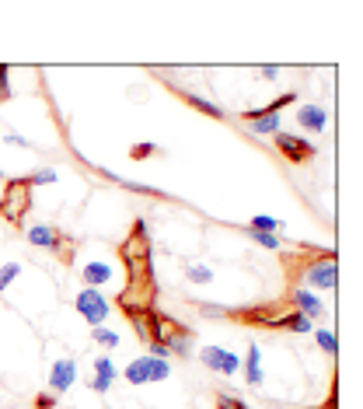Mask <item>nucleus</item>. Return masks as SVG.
Wrapping results in <instances>:
<instances>
[{
  "label": "nucleus",
  "instance_id": "obj_1",
  "mask_svg": "<svg viewBox=\"0 0 363 409\" xmlns=\"http://www.w3.org/2000/svg\"><path fill=\"white\" fill-rule=\"evenodd\" d=\"M119 256L129 270V287L122 291L119 305L122 315H136V311H147L158 301V284H154V270H151V241H147V224L136 220L129 238L119 245Z\"/></svg>",
  "mask_w": 363,
  "mask_h": 409
},
{
  "label": "nucleus",
  "instance_id": "obj_2",
  "mask_svg": "<svg viewBox=\"0 0 363 409\" xmlns=\"http://www.w3.org/2000/svg\"><path fill=\"white\" fill-rule=\"evenodd\" d=\"M28 206H32V186H28V179H7L4 182V200H0V217L11 220V224H18L28 213Z\"/></svg>",
  "mask_w": 363,
  "mask_h": 409
},
{
  "label": "nucleus",
  "instance_id": "obj_3",
  "mask_svg": "<svg viewBox=\"0 0 363 409\" xmlns=\"http://www.w3.org/2000/svg\"><path fill=\"white\" fill-rule=\"evenodd\" d=\"M304 291H332L339 284V270H336V252H325V256H314L304 270Z\"/></svg>",
  "mask_w": 363,
  "mask_h": 409
},
{
  "label": "nucleus",
  "instance_id": "obj_4",
  "mask_svg": "<svg viewBox=\"0 0 363 409\" xmlns=\"http://www.w3.org/2000/svg\"><path fill=\"white\" fill-rule=\"evenodd\" d=\"M172 375V364L165 360V357H136V360H129V367L122 371V378L129 382V385H151V382H165Z\"/></svg>",
  "mask_w": 363,
  "mask_h": 409
},
{
  "label": "nucleus",
  "instance_id": "obj_5",
  "mask_svg": "<svg viewBox=\"0 0 363 409\" xmlns=\"http://www.w3.org/2000/svg\"><path fill=\"white\" fill-rule=\"evenodd\" d=\"M28 241L39 245V248H49L56 252L63 263H74V241L60 231V227H49V224H32L28 227Z\"/></svg>",
  "mask_w": 363,
  "mask_h": 409
},
{
  "label": "nucleus",
  "instance_id": "obj_6",
  "mask_svg": "<svg viewBox=\"0 0 363 409\" xmlns=\"http://www.w3.org/2000/svg\"><path fill=\"white\" fill-rule=\"evenodd\" d=\"M199 360L213 371V375H224V378H234L238 371H241V357L234 353V350H227V346H203L199 350Z\"/></svg>",
  "mask_w": 363,
  "mask_h": 409
},
{
  "label": "nucleus",
  "instance_id": "obj_7",
  "mask_svg": "<svg viewBox=\"0 0 363 409\" xmlns=\"http://www.w3.org/2000/svg\"><path fill=\"white\" fill-rule=\"evenodd\" d=\"M77 315L88 322L91 329H98V325L108 318V301L101 298V291H94V287H84V291L77 294Z\"/></svg>",
  "mask_w": 363,
  "mask_h": 409
},
{
  "label": "nucleus",
  "instance_id": "obj_8",
  "mask_svg": "<svg viewBox=\"0 0 363 409\" xmlns=\"http://www.w3.org/2000/svg\"><path fill=\"white\" fill-rule=\"evenodd\" d=\"M272 140H276V147H279V154L290 161V165H304V161H311L314 154H318V147L314 144H307V140H300V137H290V133H272Z\"/></svg>",
  "mask_w": 363,
  "mask_h": 409
},
{
  "label": "nucleus",
  "instance_id": "obj_9",
  "mask_svg": "<svg viewBox=\"0 0 363 409\" xmlns=\"http://www.w3.org/2000/svg\"><path fill=\"white\" fill-rule=\"evenodd\" d=\"M74 382H77V360L63 357V360H56V364L49 367V389H53V396L70 392V389H74Z\"/></svg>",
  "mask_w": 363,
  "mask_h": 409
},
{
  "label": "nucleus",
  "instance_id": "obj_10",
  "mask_svg": "<svg viewBox=\"0 0 363 409\" xmlns=\"http://www.w3.org/2000/svg\"><path fill=\"white\" fill-rule=\"evenodd\" d=\"M119 378V367L112 364V357L108 353H101L98 360H94V375H91V389L101 396V392H108L112 389V382Z\"/></svg>",
  "mask_w": 363,
  "mask_h": 409
},
{
  "label": "nucleus",
  "instance_id": "obj_11",
  "mask_svg": "<svg viewBox=\"0 0 363 409\" xmlns=\"http://www.w3.org/2000/svg\"><path fill=\"white\" fill-rule=\"evenodd\" d=\"M297 126L307 130V133H321L329 126V112L321 105H300L297 108Z\"/></svg>",
  "mask_w": 363,
  "mask_h": 409
},
{
  "label": "nucleus",
  "instance_id": "obj_12",
  "mask_svg": "<svg viewBox=\"0 0 363 409\" xmlns=\"http://www.w3.org/2000/svg\"><path fill=\"white\" fill-rule=\"evenodd\" d=\"M245 122L252 126L255 137H272V133H279V115L262 112V108H248V112H245Z\"/></svg>",
  "mask_w": 363,
  "mask_h": 409
},
{
  "label": "nucleus",
  "instance_id": "obj_13",
  "mask_svg": "<svg viewBox=\"0 0 363 409\" xmlns=\"http://www.w3.org/2000/svg\"><path fill=\"white\" fill-rule=\"evenodd\" d=\"M241 371H245V382H248L252 389L262 385V350H259V343H248L245 360H241Z\"/></svg>",
  "mask_w": 363,
  "mask_h": 409
},
{
  "label": "nucleus",
  "instance_id": "obj_14",
  "mask_svg": "<svg viewBox=\"0 0 363 409\" xmlns=\"http://www.w3.org/2000/svg\"><path fill=\"white\" fill-rule=\"evenodd\" d=\"M293 311H300L304 318H321V298L304 291V287H293Z\"/></svg>",
  "mask_w": 363,
  "mask_h": 409
},
{
  "label": "nucleus",
  "instance_id": "obj_15",
  "mask_svg": "<svg viewBox=\"0 0 363 409\" xmlns=\"http://www.w3.org/2000/svg\"><path fill=\"white\" fill-rule=\"evenodd\" d=\"M81 277H84V284H88V287L98 291L101 284H108V280L115 277V270H112V263H98V259H94V263H88V266L81 270Z\"/></svg>",
  "mask_w": 363,
  "mask_h": 409
},
{
  "label": "nucleus",
  "instance_id": "obj_16",
  "mask_svg": "<svg viewBox=\"0 0 363 409\" xmlns=\"http://www.w3.org/2000/svg\"><path fill=\"white\" fill-rule=\"evenodd\" d=\"M269 329H286V332H311V318H304L300 311H286V315H276V318H272Z\"/></svg>",
  "mask_w": 363,
  "mask_h": 409
},
{
  "label": "nucleus",
  "instance_id": "obj_17",
  "mask_svg": "<svg viewBox=\"0 0 363 409\" xmlns=\"http://www.w3.org/2000/svg\"><path fill=\"white\" fill-rule=\"evenodd\" d=\"M179 95L189 105H192L196 112H203V115H213V119H224V108H220L217 102H210V99H203V95H196V92H179Z\"/></svg>",
  "mask_w": 363,
  "mask_h": 409
},
{
  "label": "nucleus",
  "instance_id": "obj_18",
  "mask_svg": "<svg viewBox=\"0 0 363 409\" xmlns=\"http://www.w3.org/2000/svg\"><path fill=\"white\" fill-rule=\"evenodd\" d=\"M185 277L192 284H213V270L206 263H185Z\"/></svg>",
  "mask_w": 363,
  "mask_h": 409
},
{
  "label": "nucleus",
  "instance_id": "obj_19",
  "mask_svg": "<svg viewBox=\"0 0 363 409\" xmlns=\"http://www.w3.org/2000/svg\"><path fill=\"white\" fill-rule=\"evenodd\" d=\"M314 339H318V346H321L329 357H336V353H339V339H336V332H332V329H318V332H314Z\"/></svg>",
  "mask_w": 363,
  "mask_h": 409
},
{
  "label": "nucleus",
  "instance_id": "obj_20",
  "mask_svg": "<svg viewBox=\"0 0 363 409\" xmlns=\"http://www.w3.org/2000/svg\"><path fill=\"white\" fill-rule=\"evenodd\" d=\"M91 336H94V343H101L105 350H115V346L122 343V339H119V332H112V329H105V325H98Z\"/></svg>",
  "mask_w": 363,
  "mask_h": 409
},
{
  "label": "nucleus",
  "instance_id": "obj_21",
  "mask_svg": "<svg viewBox=\"0 0 363 409\" xmlns=\"http://www.w3.org/2000/svg\"><path fill=\"white\" fill-rule=\"evenodd\" d=\"M248 231H266V234H276V231H279V220H276V217H266V213H259V217H252V220H248Z\"/></svg>",
  "mask_w": 363,
  "mask_h": 409
},
{
  "label": "nucleus",
  "instance_id": "obj_22",
  "mask_svg": "<svg viewBox=\"0 0 363 409\" xmlns=\"http://www.w3.org/2000/svg\"><path fill=\"white\" fill-rule=\"evenodd\" d=\"M28 179V186L35 189V186H49V182H56V168H39V172H32V175H25Z\"/></svg>",
  "mask_w": 363,
  "mask_h": 409
},
{
  "label": "nucleus",
  "instance_id": "obj_23",
  "mask_svg": "<svg viewBox=\"0 0 363 409\" xmlns=\"http://www.w3.org/2000/svg\"><path fill=\"white\" fill-rule=\"evenodd\" d=\"M18 273H21V263H4V266H0V294L14 284V277H18Z\"/></svg>",
  "mask_w": 363,
  "mask_h": 409
},
{
  "label": "nucleus",
  "instance_id": "obj_24",
  "mask_svg": "<svg viewBox=\"0 0 363 409\" xmlns=\"http://www.w3.org/2000/svg\"><path fill=\"white\" fill-rule=\"evenodd\" d=\"M196 311H199L203 318H227V311H231V308L210 305V301H196Z\"/></svg>",
  "mask_w": 363,
  "mask_h": 409
},
{
  "label": "nucleus",
  "instance_id": "obj_25",
  "mask_svg": "<svg viewBox=\"0 0 363 409\" xmlns=\"http://www.w3.org/2000/svg\"><path fill=\"white\" fill-rule=\"evenodd\" d=\"M248 234H252V241L262 245V248H272V252L279 248V238H276V234H266V231H248Z\"/></svg>",
  "mask_w": 363,
  "mask_h": 409
},
{
  "label": "nucleus",
  "instance_id": "obj_26",
  "mask_svg": "<svg viewBox=\"0 0 363 409\" xmlns=\"http://www.w3.org/2000/svg\"><path fill=\"white\" fill-rule=\"evenodd\" d=\"M217 409H252L248 403H241V399H234V396H217Z\"/></svg>",
  "mask_w": 363,
  "mask_h": 409
},
{
  "label": "nucleus",
  "instance_id": "obj_27",
  "mask_svg": "<svg viewBox=\"0 0 363 409\" xmlns=\"http://www.w3.org/2000/svg\"><path fill=\"white\" fill-rule=\"evenodd\" d=\"M151 154H158L154 144H136V147H133V158H136V161H140V158H151Z\"/></svg>",
  "mask_w": 363,
  "mask_h": 409
},
{
  "label": "nucleus",
  "instance_id": "obj_28",
  "mask_svg": "<svg viewBox=\"0 0 363 409\" xmlns=\"http://www.w3.org/2000/svg\"><path fill=\"white\" fill-rule=\"evenodd\" d=\"M0 102H11V84H7V67H0Z\"/></svg>",
  "mask_w": 363,
  "mask_h": 409
},
{
  "label": "nucleus",
  "instance_id": "obj_29",
  "mask_svg": "<svg viewBox=\"0 0 363 409\" xmlns=\"http://www.w3.org/2000/svg\"><path fill=\"white\" fill-rule=\"evenodd\" d=\"M56 406V396L49 392V396H35V409H53Z\"/></svg>",
  "mask_w": 363,
  "mask_h": 409
},
{
  "label": "nucleus",
  "instance_id": "obj_30",
  "mask_svg": "<svg viewBox=\"0 0 363 409\" xmlns=\"http://www.w3.org/2000/svg\"><path fill=\"white\" fill-rule=\"evenodd\" d=\"M4 140H7V144H11V147H14V144H18V147H28V140H25V137H18V133H14V130H11V133H7V137H4Z\"/></svg>",
  "mask_w": 363,
  "mask_h": 409
},
{
  "label": "nucleus",
  "instance_id": "obj_31",
  "mask_svg": "<svg viewBox=\"0 0 363 409\" xmlns=\"http://www.w3.org/2000/svg\"><path fill=\"white\" fill-rule=\"evenodd\" d=\"M259 74H262V77H266V81H276V74H279V67H262V70H259Z\"/></svg>",
  "mask_w": 363,
  "mask_h": 409
},
{
  "label": "nucleus",
  "instance_id": "obj_32",
  "mask_svg": "<svg viewBox=\"0 0 363 409\" xmlns=\"http://www.w3.org/2000/svg\"><path fill=\"white\" fill-rule=\"evenodd\" d=\"M4 182H7V175H4V172H0V186H4Z\"/></svg>",
  "mask_w": 363,
  "mask_h": 409
}]
</instances>
